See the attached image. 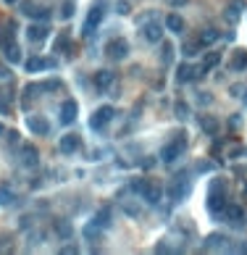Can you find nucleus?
I'll return each instance as SVG.
<instances>
[{"instance_id": "obj_1", "label": "nucleus", "mask_w": 247, "mask_h": 255, "mask_svg": "<svg viewBox=\"0 0 247 255\" xmlns=\"http://www.w3.org/2000/svg\"><path fill=\"white\" fill-rule=\"evenodd\" d=\"M205 205H208V213L213 216V218H221V216H224L226 195H224V184H221V179H213V181L208 184V200H205Z\"/></svg>"}, {"instance_id": "obj_2", "label": "nucleus", "mask_w": 247, "mask_h": 255, "mask_svg": "<svg viewBox=\"0 0 247 255\" xmlns=\"http://www.w3.org/2000/svg\"><path fill=\"white\" fill-rule=\"evenodd\" d=\"M184 150H187V137H173L171 142H166L163 145V150H161V161L163 163H173L176 158H181L184 156Z\"/></svg>"}, {"instance_id": "obj_3", "label": "nucleus", "mask_w": 247, "mask_h": 255, "mask_svg": "<svg viewBox=\"0 0 247 255\" xmlns=\"http://www.w3.org/2000/svg\"><path fill=\"white\" fill-rule=\"evenodd\" d=\"M116 116L113 111V105H103V108H97V111L92 113V118H89V129L92 132H103L108 124H111V118Z\"/></svg>"}, {"instance_id": "obj_4", "label": "nucleus", "mask_w": 247, "mask_h": 255, "mask_svg": "<svg viewBox=\"0 0 247 255\" xmlns=\"http://www.w3.org/2000/svg\"><path fill=\"white\" fill-rule=\"evenodd\" d=\"M103 19H105V11L103 8H100V0L97 3L89 8V13H87V19H84V26H82V34H84V37H89V34H92L95 29L100 24H103Z\"/></svg>"}, {"instance_id": "obj_5", "label": "nucleus", "mask_w": 247, "mask_h": 255, "mask_svg": "<svg viewBox=\"0 0 247 255\" xmlns=\"http://www.w3.org/2000/svg\"><path fill=\"white\" fill-rule=\"evenodd\" d=\"M105 53H108V58H113V61H124L126 53H129V42L124 37H113L105 45Z\"/></svg>"}, {"instance_id": "obj_6", "label": "nucleus", "mask_w": 247, "mask_h": 255, "mask_svg": "<svg viewBox=\"0 0 247 255\" xmlns=\"http://www.w3.org/2000/svg\"><path fill=\"white\" fill-rule=\"evenodd\" d=\"M176 74H179L176 82H179V85H184V82H192V79L203 77V74H205V69H203V66H192V63H181Z\"/></svg>"}, {"instance_id": "obj_7", "label": "nucleus", "mask_w": 247, "mask_h": 255, "mask_svg": "<svg viewBox=\"0 0 247 255\" xmlns=\"http://www.w3.org/2000/svg\"><path fill=\"white\" fill-rule=\"evenodd\" d=\"M77 113H79V105H77V100H63L61 103V124L63 126H69V124H74L77 121Z\"/></svg>"}, {"instance_id": "obj_8", "label": "nucleus", "mask_w": 247, "mask_h": 255, "mask_svg": "<svg viewBox=\"0 0 247 255\" xmlns=\"http://www.w3.org/2000/svg\"><path fill=\"white\" fill-rule=\"evenodd\" d=\"M19 158L26 169H34V166H40V150L34 148V145H21V153H19Z\"/></svg>"}, {"instance_id": "obj_9", "label": "nucleus", "mask_w": 247, "mask_h": 255, "mask_svg": "<svg viewBox=\"0 0 247 255\" xmlns=\"http://www.w3.org/2000/svg\"><path fill=\"white\" fill-rule=\"evenodd\" d=\"M189 189H192V184H189L187 179H176V181L168 187V197L173 200V203H181V200L189 195Z\"/></svg>"}, {"instance_id": "obj_10", "label": "nucleus", "mask_w": 247, "mask_h": 255, "mask_svg": "<svg viewBox=\"0 0 247 255\" xmlns=\"http://www.w3.org/2000/svg\"><path fill=\"white\" fill-rule=\"evenodd\" d=\"M161 187L158 184H150V181H142V187H140V197L145 200L148 205H158V200H161Z\"/></svg>"}, {"instance_id": "obj_11", "label": "nucleus", "mask_w": 247, "mask_h": 255, "mask_svg": "<svg viewBox=\"0 0 247 255\" xmlns=\"http://www.w3.org/2000/svg\"><path fill=\"white\" fill-rule=\"evenodd\" d=\"M21 13L24 16H32V19H42V21L50 19L48 8H37V3H32V0H24V3H21Z\"/></svg>"}, {"instance_id": "obj_12", "label": "nucleus", "mask_w": 247, "mask_h": 255, "mask_svg": "<svg viewBox=\"0 0 247 255\" xmlns=\"http://www.w3.org/2000/svg\"><path fill=\"white\" fill-rule=\"evenodd\" d=\"M82 148V137L79 134H63L61 142H58V150L66 153V156H71V153H77Z\"/></svg>"}, {"instance_id": "obj_13", "label": "nucleus", "mask_w": 247, "mask_h": 255, "mask_svg": "<svg viewBox=\"0 0 247 255\" xmlns=\"http://www.w3.org/2000/svg\"><path fill=\"white\" fill-rule=\"evenodd\" d=\"M48 24H32L29 29H26V37H29L32 45H42L45 40H48Z\"/></svg>"}, {"instance_id": "obj_14", "label": "nucleus", "mask_w": 247, "mask_h": 255, "mask_svg": "<svg viewBox=\"0 0 247 255\" xmlns=\"http://www.w3.org/2000/svg\"><path fill=\"white\" fill-rule=\"evenodd\" d=\"M56 66H58L56 58H40V56H34V58L26 61V71H29V74H34V71H45V69H56Z\"/></svg>"}, {"instance_id": "obj_15", "label": "nucleus", "mask_w": 247, "mask_h": 255, "mask_svg": "<svg viewBox=\"0 0 247 255\" xmlns=\"http://www.w3.org/2000/svg\"><path fill=\"white\" fill-rule=\"evenodd\" d=\"M26 126L32 129V134H40V137H45V134L50 132V124L45 121L42 116H40V118H37V116H26Z\"/></svg>"}, {"instance_id": "obj_16", "label": "nucleus", "mask_w": 247, "mask_h": 255, "mask_svg": "<svg viewBox=\"0 0 247 255\" xmlns=\"http://www.w3.org/2000/svg\"><path fill=\"white\" fill-rule=\"evenodd\" d=\"M142 37L148 40V42H161L163 40V26L158 21H150V24H145V29H142Z\"/></svg>"}, {"instance_id": "obj_17", "label": "nucleus", "mask_w": 247, "mask_h": 255, "mask_svg": "<svg viewBox=\"0 0 247 255\" xmlns=\"http://www.w3.org/2000/svg\"><path fill=\"white\" fill-rule=\"evenodd\" d=\"M224 218L226 221H232L234 226H242V221H245V211L240 205H229L226 203V208H224Z\"/></svg>"}, {"instance_id": "obj_18", "label": "nucleus", "mask_w": 247, "mask_h": 255, "mask_svg": "<svg viewBox=\"0 0 247 255\" xmlns=\"http://www.w3.org/2000/svg\"><path fill=\"white\" fill-rule=\"evenodd\" d=\"M229 69L232 71H245L247 69V50H234L232 53V61H229Z\"/></svg>"}, {"instance_id": "obj_19", "label": "nucleus", "mask_w": 247, "mask_h": 255, "mask_svg": "<svg viewBox=\"0 0 247 255\" xmlns=\"http://www.w3.org/2000/svg\"><path fill=\"white\" fill-rule=\"evenodd\" d=\"M218 40H221V32H218V29H203V32H200V37H197V42L203 45V48H205V45H216Z\"/></svg>"}, {"instance_id": "obj_20", "label": "nucleus", "mask_w": 247, "mask_h": 255, "mask_svg": "<svg viewBox=\"0 0 247 255\" xmlns=\"http://www.w3.org/2000/svg\"><path fill=\"white\" fill-rule=\"evenodd\" d=\"M166 26H168L171 32L181 34V32H184V26H187V24H184V19H181L179 13H168V16H166Z\"/></svg>"}, {"instance_id": "obj_21", "label": "nucleus", "mask_w": 247, "mask_h": 255, "mask_svg": "<svg viewBox=\"0 0 247 255\" xmlns=\"http://www.w3.org/2000/svg\"><path fill=\"white\" fill-rule=\"evenodd\" d=\"M3 53H5V61H8V63H19V61L24 58V53H21V48H19V42H11Z\"/></svg>"}, {"instance_id": "obj_22", "label": "nucleus", "mask_w": 247, "mask_h": 255, "mask_svg": "<svg viewBox=\"0 0 247 255\" xmlns=\"http://www.w3.org/2000/svg\"><path fill=\"white\" fill-rule=\"evenodd\" d=\"M113 71H97V74H95V85H97V89H108V87H111L113 85Z\"/></svg>"}, {"instance_id": "obj_23", "label": "nucleus", "mask_w": 247, "mask_h": 255, "mask_svg": "<svg viewBox=\"0 0 247 255\" xmlns=\"http://www.w3.org/2000/svg\"><path fill=\"white\" fill-rule=\"evenodd\" d=\"M200 126H203V132H208L210 137H216V134H218V121L213 116H203V118H200Z\"/></svg>"}, {"instance_id": "obj_24", "label": "nucleus", "mask_w": 247, "mask_h": 255, "mask_svg": "<svg viewBox=\"0 0 247 255\" xmlns=\"http://www.w3.org/2000/svg\"><path fill=\"white\" fill-rule=\"evenodd\" d=\"M242 11H245V0H232V3H229V8H226V19L237 21V16H240Z\"/></svg>"}, {"instance_id": "obj_25", "label": "nucleus", "mask_w": 247, "mask_h": 255, "mask_svg": "<svg viewBox=\"0 0 247 255\" xmlns=\"http://www.w3.org/2000/svg\"><path fill=\"white\" fill-rule=\"evenodd\" d=\"M221 242H226V237H224L221 232L208 234V240H205V250H216V248H221Z\"/></svg>"}, {"instance_id": "obj_26", "label": "nucleus", "mask_w": 247, "mask_h": 255, "mask_svg": "<svg viewBox=\"0 0 247 255\" xmlns=\"http://www.w3.org/2000/svg\"><path fill=\"white\" fill-rule=\"evenodd\" d=\"M16 200V195H13V189L8 187V184H0V205H11Z\"/></svg>"}, {"instance_id": "obj_27", "label": "nucleus", "mask_w": 247, "mask_h": 255, "mask_svg": "<svg viewBox=\"0 0 247 255\" xmlns=\"http://www.w3.org/2000/svg\"><path fill=\"white\" fill-rule=\"evenodd\" d=\"M161 61L166 63V66H171V61H173V45H171L168 40L161 45Z\"/></svg>"}, {"instance_id": "obj_28", "label": "nucleus", "mask_w": 247, "mask_h": 255, "mask_svg": "<svg viewBox=\"0 0 247 255\" xmlns=\"http://www.w3.org/2000/svg\"><path fill=\"white\" fill-rule=\"evenodd\" d=\"M218 63H221V53H208L205 61H203V69H205V71H210V69H216Z\"/></svg>"}, {"instance_id": "obj_29", "label": "nucleus", "mask_w": 247, "mask_h": 255, "mask_svg": "<svg viewBox=\"0 0 247 255\" xmlns=\"http://www.w3.org/2000/svg\"><path fill=\"white\" fill-rule=\"evenodd\" d=\"M95 224L100 226V229H103V226L108 229V226H111V211H108V208H105V211H100V213L95 216Z\"/></svg>"}, {"instance_id": "obj_30", "label": "nucleus", "mask_w": 247, "mask_h": 255, "mask_svg": "<svg viewBox=\"0 0 247 255\" xmlns=\"http://www.w3.org/2000/svg\"><path fill=\"white\" fill-rule=\"evenodd\" d=\"M71 232H74V229H71V224H69V221H58V224H56V234L63 237V240H69Z\"/></svg>"}, {"instance_id": "obj_31", "label": "nucleus", "mask_w": 247, "mask_h": 255, "mask_svg": "<svg viewBox=\"0 0 247 255\" xmlns=\"http://www.w3.org/2000/svg\"><path fill=\"white\" fill-rule=\"evenodd\" d=\"M200 48H203L200 42H184V58H195L200 53Z\"/></svg>"}, {"instance_id": "obj_32", "label": "nucleus", "mask_w": 247, "mask_h": 255, "mask_svg": "<svg viewBox=\"0 0 247 255\" xmlns=\"http://www.w3.org/2000/svg\"><path fill=\"white\" fill-rule=\"evenodd\" d=\"M61 79H48V82H42L40 89H45V92H56V89H61Z\"/></svg>"}, {"instance_id": "obj_33", "label": "nucleus", "mask_w": 247, "mask_h": 255, "mask_svg": "<svg viewBox=\"0 0 247 255\" xmlns=\"http://www.w3.org/2000/svg\"><path fill=\"white\" fill-rule=\"evenodd\" d=\"M53 50H56V53L69 50V34H61V37L56 40V45H53Z\"/></svg>"}, {"instance_id": "obj_34", "label": "nucleus", "mask_w": 247, "mask_h": 255, "mask_svg": "<svg viewBox=\"0 0 247 255\" xmlns=\"http://www.w3.org/2000/svg\"><path fill=\"white\" fill-rule=\"evenodd\" d=\"M71 16H74V3L66 0V3L61 5V19H71Z\"/></svg>"}, {"instance_id": "obj_35", "label": "nucleus", "mask_w": 247, "mask_h": 255, "mask_svg": "<svg viewBox=\"0 0 247 255\" xmlns=\"http://www.w3.org/2000/svg\"><path fill=\"white\" fill-rule=\"evenodd\" d=\"M116 13H121V16H126V13H132V5L126 3V0H118V3H116Z\"/></svg>"}, {"instance_id": "obj_36", "label": "nucleus", "mask_w": 247, "mask_h": 255, "mask_svg": "<svg viewBox=\"0 0 247 255\" xmlns=\"http://www.w3.org/2000/svg\"><path fill=\"white\" fill-rule=\"evenodd\" d=\"M187 113H189V108H187L184 103H176V118H181V121H184Z\"/></svg>"}, {"instance_id": "obj_37", "label": "nucleus", "mask_w": 247, "mask_h": 255, "mask_svg": "<svg viewBox=\"0 0 247 255\" xmlns=\"http://www.w3.org/2000/svg\"><path fill=\"white\" fill-rule=\"evenodd\" d=\"M216 169V163H210V161H200L197 163V171H213Z\"/></svg>"}, {"instance_id": "obj_38", "label": "nucleus", "mask_w": 247, "mask_h": 255, "mask_svg": "<svg viewBox=\"0 0 247 255\" xmlns=\"http://www.w3.org/2000/svg\"><path fill=\"white\" fill-rule=\"evenodd\" d=\"M8 111H11V108H8V103H5V95L0 92V113H3V116H8Z\"/></svg>"}, {"instance_id": "obj_39", "label": "nucleus", "mask_w": 247, "mask_h": 255, "mask_svg": "<svg viewBox=\"0 0 247 255\" xmlns=\"http://www.w3.org/2000/svg\"><path fill=\"white\" fill-rule=\"evenodd\" d=\"M124 211L129 213V216H137V213H140V208H137V205H132V203H126V205H124Z\"/></svg>"}, {"instance_id": "obj_40", "label": "nucleus", "mask_w": 247, "mask_h": 255, "mask_svg": "<svg viewBox=\"0 0 247 255\" xmlns=\"http://www.w3.org/2000/svg\"><path fill=\"white\" fill-rule=\"evenodd\" d=\"M61 253L71 255V253H79V248H77V245H63V248H61Z\"/></svg>"}, {"instance_id": "obj_41", "label": "nucleus", "mask_w": 247, "mask_h": 255, "mask_svg": "<svg viewBox=\"0 0 247 255\" xmlns=\"http://www.w3.org/2000/svg\"><path fill=\"white\" fill-rule=\"evenodd\" d=\"M8 77H11V71H8L5 63H0V79H8Z\"/></svg>"}, {"instance_id": "obj_42", "label": "nucleus", "mask_w": 247, "mask_h": 255, "mask_svg": "<svg viewBox=\"0 0 247 255\" xmlns=\"http://www.w3.org/2000/svg\"><path fill=\"white\" fill-rule=\"evenodd\" d=\"M168 5L171 8H181V5H187V0H168Z\"/></svg>"}, {"instance_id": "obj_43", "label": "nucleus", "mask_w": 247, "mask_h": 255, "mask_svg": "<svg viewBox=\"0 0 247 255\" xmlns=\"http://www.w3.org/2000/svg\"><path fill=\"white\" fill-rule=\"evenodd\" d=\"M242 195L247 197V181H245V187H242Z\"/></svg>"}, {"instance_id": "obj_44", "label": "nucleus", "mask_w": 247, "mask_h": 255, "mask_svg": "<svg viewBox=\"0 0 247 255\" xmlns=\"http://www.w3.org/2000/svg\"><path fill=\"white\" fill-rule=\"evenodd\" d=\"M0 134H5V126L3 124H0Z\"/></svg>"}, {"instance_id": "obj_45", "label": "nucleus", "mask_w": 247, "mask_h": 255, "mask_svg": "<svg viewBox=\"0 0 247 255\" xmlns=\"http://www.w3.org/2000/svg\"><path fill=\"white\" fill-rule=\"evenodd\" d=\"M5 3H11V5H13V3H19V0H5Z\"/></svg>"}, {"instance_id": "obj_46", "label": "nucleus", "mask_w": 247, "mask_h": 255, "mask_svg": "<svg viewBox=\"0 0 247 255\" xmlns=\"http://www.w3.org/2000/svg\"><path fill=\"white\" fill-rule=\"evenodd\" d=\"M245 105H247V97H245Z\"/></svg>"}]
</instances>
